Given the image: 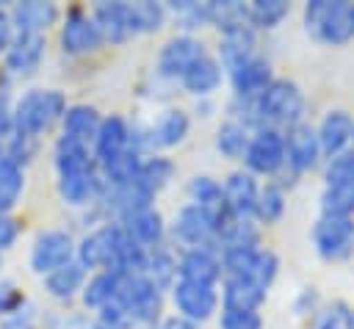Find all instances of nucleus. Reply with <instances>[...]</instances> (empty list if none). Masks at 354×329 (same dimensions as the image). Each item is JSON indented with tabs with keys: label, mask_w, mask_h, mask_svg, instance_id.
Returning <instances> with one entry per match:
<instances>
[{
	"label": "nucleus",
	"mask_w": 354,
	"mask_h": 329,
	"mask_svg": "<svg viewBox=\"0 0 354 329\" xmlns=\"http://www.w3.org/2000/svg\"><path fill=\"white\" fill-rule=\"evenodd\" d=\"M25 304H28V299H25V293L19 290V285H17L14 279L0 276V318H6V315H11V312L22 310Z\"/></svg>",
	"instance_id": "a18cd8bd"
},
{
	"label": "nucleus",
	"mask_w": 354,
	"mask_h": 329,
	"mask_svg": "<svg viewBox=\"0 0 354 329\" xmlns=\"http://www.w3.org/2000/svg\"><path fill=\"white\" fill-rule=\"evenodd\" d=\"M77 254V241L69 229H61V227H53V229H41L33 243H30V254H28V263H30V271L39 274V276H47L50 271L72 263Z\"/></svg>",
	"instance_id": "1a4fd4ad"
},
{
	"label": "nucleus",
	"mask_w": 354,
	"mask_h": 329,
	"mask_svg": "<svg viewBox=\"0 0 354 329\" xmlns=\"http://www.w3.org/2000/svg\"><path fill=\"white\" fill-rule=\"evenodd\" d=\"M149 282H155L160 290H169L177 282V254L166 246H155L147 252V263L141 271Z\"/></svg>",
	"instance_id": "e433bc0d"
},
{
	"label": "nucleus",
	"mask_w": 354,
	"mask_h": 329,
	"mask_svg": "<svg viewBox=\"0 0 354 329\" xmlns=\"http://www.w3.org/2000/svg\"><path fill=\"white\" fill-rule=\"evenodd\" d=\"M177 279L199 282V285H216L224 279L221 254L218 249L199 246V249H183L177 254Z\"/></svg>",
	"instance_id": "aec40b11"
},
{
	"label": "nucleus",
	"mask_w": 354,
	"mask_h": 329,
	"mask_svg": "<svg viewBox=\"0 0 354 329\" xmlns=\"http://www.w3.org/2000/svg\"><path fill=\"white\" fill-rule=\"evenodd\" d=\"M169 235L180 246V252L183 249H199V246L218 249L216 246V218L191 202L180 205V210L171 216Z\"/></svg>",
	"instance_id": "9d476101"
},
{
	"label": "nucleus",
	"mask_w": 354,
	"mask_h": 329,
	"mask_svg": "<svg viewBox=\"0 0 354 329\" xmlns=\"http://www.w3.org/2000/svg\"><path fill=\"white\" fill-rule=\"evenodd\" d=\"M116 301L122 304L130 326H155L163 310V290L144 274H124Z\"/></svg>",
	"instance_id": "20e7f679"
},
{
	"label": "nucleus",
	"mask_w": 354,
	"mask_h": 329,
	"mask_svg": "<svg viewBox=\"0 0 354 329\" xmlns=\"http://www.w3.org/2000/svg\"><path fill=\"white\" fill-rule=\"evenodd\" d=\"M25 194V166L0 155V213H11Z\"/></svg>",
	"instance_id": "72a5a7b5"
},
{
	"label": "nucleus",
	"mask_w": 354,
	"mask_h": 329,
	"mask_svg": "<svg viewBox=\"0 0 354 329\" xmlns=\"http://www.w3.org/2000/svg\"><path fill=\"white\" fill-rule=\"evenodd\" d=\"M254 55H257V33L252 30V25H241V28H230L218 33L216 58L221 61L224 72H232L235 66H241L243 61Z\"/></svg>",
	"instance_id": "393cba45"
},
{
	"label": "nucleus",
	"mask_w": 354,
	"mask_h": 329,
	"mask_svg": "<svg viewBox=\"0 0 354 329\" xmlns=\"http://www.w3.org/2000/svg\"><path fill=\"white\" fill-rule=\"evenodd\" d=\"M218 329H266V321L252 310H218Z\"/></svg>",
	"instance_id": "79ce46f5"
},
{
	"label": "nucleus",
	"mask_w": 354,
	"mask_h": 329,
	"mask_svg": "<svg viewBox=\"0 0 354 329\" xmlns=\"http://www.w3.org/2000/svg\"><path fill=\"white\" fill-rule=\"evenodd\" d=\"M19 238V221L11 213H0V254H6Z\"/></svg>",
	"instance_id": "de8ad7c7"
},
{
	"label": "nucleus",
	"mask_w": 354,
	"mask_h": 329,
	"mask_svg": "<svg viewBox=\"0 0 354 329\" xmlns=\"http://www.w3.org/2000/svg\"><path fill=\"white\" fill-rule=\"evenodd\" d=\"M169 17H174L185 33H194L196 28L210 25L207 22V3H194V0H177V3H166Z\"/></svg>",
	"instance_id": "a19ab883"
},
{
	"label": "nucleus",
	"mask_w": 354,
	"mask_h": 329,
	"mask_svg": "<svg viewBox=\"0 0 354 329\" xmlns=\"http://www.w3.org/2000/svg\"><path fill=\"white\" fill-rule=\"evenodd\" d=\"M252 133H254V130H252L243 119H238V116H227V119L216 127V138H213V144H216L218 155H224V158H230V160H243Z\"/></svg>",
	"instance_id": "2f4dec72"
},
{
	"label": "nucleus",
	"mask_w": 354,
	"mask_h": 329,
	"mask_svg": "<svg viewBox=\"0 0 354 329\" xmlns=\"http://www.w3.org/2000/svg\"><path fill=\"white\" fill-rule=\"evenodd\" d=\"M152 329H199V326H196V323H191V321H185L183 315H177V312H174V315L160 318Z\"/></svg>",
	"instance_id": "8fccbe9b"
},
{
	"label": "nucleus",
	"mask_w": 354,
	"mask_h": 329,
	"mask_svg": "<svg viewBox=\"0 0 354 329\" xmlns=\"http://www.w3.org/2000/svg\"><path fill=\"white\" fill-rule=\"evenodd\" d=\"M130 14H133V30L136 36L141 33H155L166 25L169 19V11H166V3H155V0H138V3H130Z\"/></svg>",
	"instance_id": "ea45409f"
},
{
	"label": "nucleus",
	"mask_w": 354,
	"mask_h": 329,
	"mask_svg": "<svg viewBox=\"0 0 354 329\" xmlns=\"http://www.w3.org/2000/svg\"><path fill=\"white\" fill-rule=\"evenodd\" d=\"M69 108V100L61 88H28L14 100L11 108V124L14 135L39 141L44 133H50L55 124H61L64 113Z\"/></svg>",
	"instance_id": "f03ea898"
},
{
	"label": "nucleus",
	"mask_w": 354,
	"mask_h": 329,
	"mask_svg": "<svg viewBox=\"0 0 354 329\" xmlns=\"http://www.w3.org/2000/svg\"><path fill=\"white\" fill-rule=\"evenodd\" d=\"M205 53H210L205 47V41L194 33H174L171 39L163 41V47L158 50V61H155V75L163 77V80H180L183 72L196 61L202 58Z\"/></svg>",
	"instance_id": "f8f14e48"
},
{
	"label": "nucleus",
	"mask_w": 354,
	"mask_h": 329,
	"mask_svg": "<svg viewBox=\"0 0 354 329\" xmlns=\"http://www.w3.org/2000/svg\"><path fill=\"white\" fill-rule=\"evenodd\" d=\"M315 135L324 152V160H332L351 149V135H354V116L346 108H329L321 122L315 124Z\"/></svg>",
	"instance_id": "6ab92c4d"
},
{
	"label": "nucleus",
	"mask_w": 354,
	"mask_h": 329,
	"mask_svg": "<svg viewBox=\"0 0 354 329\" xmlns=\"http://www.w3.org/2000/svg\"><path fill=\"white\" fill-rule=\"evenodd\" d=\"M91 17L105 39V44H124L136 36L133 30V14L127 0H100L91 8Z\"/></svg>",
	"instance_id": "a211bd4d"
},
{
	"label": "nucleus",
	"mask_w": 354,
	"mask_h": 329,
	"mask_svg": "<svg viewBox=\"0 0 354 329\" xmlns=\"http://www.w3.org/2000/svg\"><path fill=\"white\" fill-rule=\"evenodd\" d=\"M218 293H221V310H252V312H260L268 296V290L241 276H224Z\"/></svg>",
	"instance_id": "bb28decb"
},
{
	"label": "nucleus",
	"mask_w": 354,
	"mask_h": 329,
	"mask_svg": "<svg viewBox=\"0 0 354 329\" xmlns=\"http://www.w3.org/2000/svg\"><path fill=\"white\" fill-rule=\"evenodd\" d=\"M321 216L332 218H354V182H324L318 196Z\"/></svg>",
	"instance_id": "c9c22d12"
},
{
	"label": "nucleus",
	"mask_w": 354,
	"mask_h": 329,
	"mask_svg": "<svg viewBox=\"0 0 354 329\" xmlns=\"http://www.w3.org/2000/svg\"><path fill=\"white\" fill-rule=\"evenodd\" d=\"M11 22L17 33H44L61 22V8L50 0H25V3H14L11 8Z\"/></svg>",
	"instance_id": "b1692460"
},
{
	"label": "nucleus",
	"mask_w": 354,
	"mask_h": 329,
	"mask_svg": "<svg viewBox=\"0 0 354 329\" xmlns=\"http://www.w3.org/2000/svg\"><path fill=\"white\" fill-rule=\"evenodd\" d=\"M224 80H227V72H224L221 61H218L213 53H205L202 58H196V61L183 72V77H180L177 83H180V88L188 91L191 97L207 100V97H213V94L221 88Z\"/></svg>",
	"instance_id": "412c9836"
},
{
	"label": "nucleus",
	"mask_w": 354,
	"mask_h": 329,
	"mask_svg": "<svg viewBox=\"0 0 354 329\" xmlns=\"http://www.w3.org/2000/svg\"><path fill=\"white\" fill-rule=\"evenodd\" d=\"M174 174H177V163H174L169 155H163V152H149V155H144L136 180H138L152 196H158L166 185H171Z\"/></svg>",
	"instance_id": "473e14b6"
},
{
	"label": "nucleus",
	"mask_w": 354,
	"mask_h": 329,
	"mask_svg": "<svg viewBox=\"0 0 354 329\" xmlns=\"http://www.w3.org/2000/svg\"><path fill=\"white\" fill-rule=\"evenodd\" d=\"M227 80H230V88H232L238 105H249V102H254L271 86L274 69H271L268 58L254 55V58L243 61L241 66H235L232 72H227Z\"/></svg>",
	"instance_id": "f3484780"
},
{
	"label": "nucleus",
	"mask_w": 354,
	"mask_h": 329,
	"mask_svg": "<svg viewBox=\"0 0 354 329\" xmlns=\"http://www.w3.org/2000/svg\"><path fill=\"white\" fill-rule=\"evenodd\" d=\"M348 318H351V307H346L343 301H335L315 315L313 329H348Z\"/></svg>",
	"instance_id": "c03bdc74"
},
{
	"label": "nucleus",
	"mask_w": 354,
	"mask_h": 329,
	"mask_svg": "<svg viewBox=\"0 0 354 329\" xmlns=\"http://www.w3.org/2000/svg\"><path fill=\"white\" fill-rule=\"evenodd\" d=\"M169 296H171L177 315H183L185 321H191L196 326L210 321L221 307V293L216 285H199V282L177 279L169 288Z\"/></svg>",
	"instance_id": "9b49d317"
},
{
	"label": "nucleus",
	"mask_w": 354,
	"mask_h": 329,
	"mask_svg": "<svg viewBox=\"0 0 354 329\" xmlns=\"http://www.w3.org/2000/svg\"><path fill=\"white\" fill-rule=\"evenodd\" d=\"M288 213V194L285 185L277 180H268L266 185H260V196L254 205V221L260 227H271L277 221H282V216Z\"/></svg>",
	"instance_id": "f704fd0d"
},
{
	"label": "nucleus",
	"mask_w": 354,
	"mask_h": 329,
	"mask_svg": "<svg viewBox=\"0 0 354 329\" xmlns=\"http://www.w3.org/2000/svg\"><path fill=\"white\" fill-rule=\"evenodd\" d=\"M216 246L235 249V246H263L260 243V224L252 216H235L224 213L216 224Z\"/></svg>",
	"instance_id": "a878e982"
},
{
	"label": "nucleus",
	"mask_w": 354,
	"mask_h": 329,
	"mask_svg": "<svg viewBox=\"0 0 354 329\" xmlns=\"http://www.w3.org/2000/svg\"><path fill=\"white\" fill-rule=\"evenodd\" d=\"M207 22L213 28H218V33H224L230 28L249 25L246 3H238V0H210L207 3Z\"/></svg>",
	"instance_id": "58836bf2"
},
{
	"label": "nucleus",
	"mask_w": 354,
	"mask_h": 329,
	"mask_svg": "<svg viewBox=\"0 0 354 329\" xmlns=\"http://www.w3.org/2000/svg\"><path fill=\"white\" fill-rule=\"evenodd\" d=\"M221 194H224L227 213L254 218V205H257V196H260V180L252 171H246V169L230 171L221 180Z\"/></svg>",
	"instance_id": "4be33fe9"
},
{
	"label": "nucleus",
	"mask_w": 354,
	"mask_h": 329,
	"mask_svg": "<svg viewBox=\"0 0 354 329\" xmlns=\"http://www.w3.org/2000/svg\"><path fill=\"white\" fill-rule=\"evenodd\" d=\"M41 279H44V290H47L55 301H72V299H80L83 285H86V279H88V271H86L77 260H72V263H66V265L50 271V274L41 276Z\"/></svg>",
	"instance_id": "cd10ccee"
},
{
	"label": "nucleus",
	"mask_w": 354,
	"mask_h": 329,
	"mask_svg": "<svg viewBox=\"0 0 354 329\" xmlns=\"http://www.w3.org/2000/svg\"><path fill=\"white\" fill-rule=\"evenodd\" d=\"M285 155H288L285 171H290L293 177L318 169L324 160V152H321V144L315 135V124L299 122L290 130H285Z\"/></svg>",
	"instance_id": "4468645a"
},
{
	"label": "nucleus",
	"mask_w": 354,
	"mask_h": 329,
	"mask_svg": "<svg viewBox=\"0 0 354 329\" xmlns=\"http://www.w3.org/2000/svg\"><path fill=\"white\" fill-rule=\"evenodd\" d=\"M354 182V149L324 163V182Z\"/></svg>",
	"instance_id": "37998d69"
},
{
	"label": "nucleus",
	"mask_w": 354,
	"mask_h": 329,
	"mask_svg": "<svg viewBox=\"0 0 354 329\" xmlns=\"http://www.w3.org/2000/svg\"><path fill=\"white\" fill-rule=\"evenodd\" d=\"M0 329H36V307L25 304L22 310L0 318Z\"/></svg>",
	"instance_id": "49530a36"
},
{
	"label": "nucleus",
	"mask_w": 354,
	"mask_h": 329,
	"mask_svg": "<svg viewBox=\"0 0 354 329\" xmlns=\"http://www.w3.org/2000/svg\"><path fill=\"white\" fill-rule=\"evenodd\" d=\"M58 47L64 55H91L100 47H105V39L91 17L88 8L83 6H69L61 14V25H58Z\"/></svg>",
	"instance_id": "423d86ee"
},
{
	"label": "nucleus",
	"mask_w": 354,
	"mask_h": 329,
	"mask_svg": "<svg viewBox=\"0 0 354 329\" xmlns=\"http://www.w3.org/2000/svg\"><path fill=\"white\" fill-rule=\"evenodd\" d=\"M351 25H354V3H351Z\"/></svg>",
	"instance_id": "603ef678"
},
{
	"label": "nucleus",
	"mask_w": 354,
	"mask_h": 329,
	"mask_svg": "<svg viewBox=\"0 0 354 329\" xmlns=\"http://www.w3.org/2000/svg\"><path fill=\"white\" fill-rule=\"evenodd\" d=\"M100 124H102V113H100L97 105H91V102H69V108H66V113L61 119V133L91 144L97 130H100Z\"/></svg>",
	"instance_id": "c85d7f7f"
},
{
	"label": "nucleus",
	"mask_w": 354,
	"mask_h": 329,
	"mask_svg": "<svg viewBox=\"0 0 354 329\" xmlns=\"http://www.w3.org/2000/svg\"><path fill=\"white\" fill-rule=\"evenodd\" d=\"M351 149H354V135H351Z\"/></svg>",
	"instance_id": "864d4df0"
},
{
	"label": "nucleus",
	"mask_w": 354,
	"mask_h": 329,
	"mask_svg": "<svg viewBox=\"0 0 354 329\" xmlns=\"http://www.w3.org/2000/svg\"><path fill=\"white\" fill-rule=\"evenodd\" d=\"M185 194H188V202L196 205V207H202L207 216H213L216 224H218V218L227 213V207H224V194H221V182H218L216 177H210V174H194V177L188 180V185H185Z\"/></svg>",
	"instance_id": "7c9ffc66"
},
{
	"label": "nucleus",
	"mask_w": 354,
	"mask_h": 329,
	"mask_svg": "<svg viewBox=\"0 0 354 329\" xmlns=\"http://www.w3.org/2000/svg\"><path fill=\"white\" fill-rule=\"evenodd\" d=\"M288 155H285V133L274 127H257L249 138L246 155H243V169L252 171L257 180H274L285 171Z\"/></svg>",
	"instance_id": "0eeeda50"
},
{
	"label": "nucleus",
	"mask_w": 354,
	"mask_h": 329,
	"mask_svg": "<svg viewBox=\"0 0 354 329\" xmlns=\"http://www.w3.org/2000/svg\"><path fill=\"white\" fill-rule=\"evenodd\" d=\"M313 246L318 257L337 263L354 254V218H332V216H318L313 229H310Z\"/></svg>",
	"instance_id": "ddd939ff"
},
{
	"label": "nucleus",
	"mask_w": 354,
	"mask_h": 329,
	"mask_svg": "<svg viewBox=\"0 0 354 329\" xmlns=\"http://www.w3.org/2000/svg\"><path fill=\"white\" fill-rule=\"evenodd\" d=\"M133 147H138L136 144V127L119 113L102 116V124H100V130H97V135L91 141V152H94L97 166L111 163L113 158L124 155Z\"/></svg>",
	"instance_id": "dca6fc26"
},
{
	"label": "nucleus",
	"mask_w": 354,
	"mask_h": 329,
	"mask_svg": "<svg viewBox=\"0 0 354 329\" xmlns=\"http://www.w3.org/2000/svg\"><path fill=\"white\" fill-rule=\"evenodd\" d=\"M0 265H3V254H0Z\"/></svg>",
	"instance_id": "5fc2aeb1"
},
{
	"label": "nucleus",
	"mask_w": 354,
	"mask_h": 329,
	"mask_svg": "<svg viewBox=\"0 0 354 329\" xmlns=\"http://www.w3.org/2000/svg\"><path fill=\"white\" fill-rule=\"evenodd\" d=\"M14 22H11V11L8 8H0V55H6L11 39H14Z\"/></svg>",
	"instance_id": "09e8293b"
},
{
	"label": "nucleus",
	"mask_w": 354,
	"mask_h": 329,
	"mask_svg": "<svg viewBox=\"0 0 354 329\" xmlns=\"http://www.w3.org/2000/svg\"><path fill=\"white\" fill-rule=\"evenodd\" d=\"M224 276H241L268 290L279 274V257L266 246H235L221 249Z\"/></svg>",
	"instance_id": "39448f33"
},
{
	"label": "nucleus",
	"mask_w": 354,
	"mask_h": 329,
	"mask_svg": "<svg viewBox=\"0 0 354 329\" xmlns=\"http://www.w3.org/2000/svg\"><path fill=\"white\" fill-rule=\"evenodd\" d=\"M252 130L257 127H274V130H290L293 124L304 122V91L290 77H274L271 86L249 105H241V113Z\"/></svg>",
	"instance_id": "f257e3e1"
},
{
	"label": "nucleus",
	"mask_w": 354,
	"mask_h": 329,
	"mask_svg": "<svg viewBox=\"0 0 354 329\" xmlns=\"http://www.w3.org/2000/svg\"><path fill=\"white\" fill-rule=\"evenodd\" d=\"M348 329H354V310H351V318H348Z\"/></svg>",
	"instance_id": "3c124183"
},
{
	"label": "nucleus",
	"mask_w": 354,
	"mask_h": 329,
	"mask_svg": "<svg viewBox=\"0 0 354 329\" xmlns=\"http://www.w3.org/2000/svg\"><path fill=\"white\" fill-rule=\"evenodd\" d=\"M301 22L315 41L329 47H340L354 39L348 0H307L301 8Z\"/></svg>",
	"instance_id": "7ed1b4c3"
},
{
	"label": "nucleus",
	"mask_w": 354,
	"mask_h": 329,
	"mask_svg": "<svg viewBox=\"0 0 354 329\" xmlns=\"http://www.w3.org/2000/svg\"><path fill=\"white\" fill-rule=\"evenodd\" d=\"M127 235L141 243L144 249H155V246H163L166 235H169V221L163 218V213L155 207V205H147V207H138L133 213H127L122 221H119Z\"/></svg>",
	"instance_id": "5701e85b"
},
{
	"label": "nucleus",
	"mask_w": 354,
	"mask_h": 329,
	"mask_svg": "<svg viewBox=\"0 0 354 329\" xmlns=\"http://www.w3.org/2000/svg\"><path fill=\"white\" fill-rule=\"evenodd\" d=\"M249 25L252 30H274L290 17V3L288 0H252L246 3Z\"/></svg>",
	"instance_id": "4c0bfd02"
},
{
	"label": "nucleus",
	"mask_w": 354,
	"mask_h": 329,
	"mask_svg": "<svg viewBox=\"0 0 354 329\" xmlns=\"http://www.w3.org/2000/svg\"><path fill=\"white\" fill-rule=\"evenodd\" d=\"M122 276L124 274H119V271H94V274H88V279L83 285V293H80L83 307L100 312L102 307L116 301L119 288H122Z\"/></svg>",
	"instance_id": "c756f323"
},
{
	"label": "nucleus",
	"mask_w": 354,
	"mask_h": 329,
	"mask_svg": "<svg viewBox=\"0 0 354 329\" xmlns=\"http://www.w3.org/2000/svg\"><path fill=\"white\" fill-rule=\"evenodd\" d=\"M191 133V116L185 108H163L155 113V119L144 127V130H136V144L138 149H152V152H163L166 149H174L180 147Z\"/></svg>",
	"instance_id": "6e6552de"
},
{
	"label": "nucleus",
	"mask_w": 354,
	"mask_h": 329,
	"mask_svg": "<svg viewBox=\"0 0 354 329\" xmlns=\"http://www.w3.org/2000/svg\"><path fill=\"white\" fill-rule=\"evenodd\" d=\"M47 58V36L44 33H14L3 66L6 77H30L39 72V66Z\"/></svg>",
	"instance_id": "2eb2a0df"
}]
</instances>
